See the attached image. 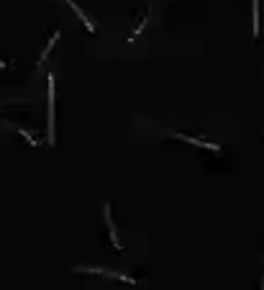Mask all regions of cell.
Returning <instances> with one entry per match:
<instances>
[{
    "label": "cell",
    "instance_id": "obj_1",
    "mask_svg": "<svg viewBox=\"0 0 264 290\" xmlns=\"http://www.w3.org/2000/svg\"><path fill=\"white\" fill-rule=\"evenodd\" d=\"M47 88H49V123H47V144H54V75H47Z\"/></svg>",
    "mask_w": 264,
    "mask_h": 290
},
{
    "label": "cell",
    "instance_id": "obj_2",
    "mask_svg": "<svg viewBox=\"0 0 264 290\" xmlns=\"http://www.w3.org/2000/svg\"><path fill=\"white\" fill-rule=\"evenodd\" d=\"M75 272H95V275H103V277H113V280H121V282L136 285V280H134V277L121 275V272H111V270H103V267H75Z\"/></svg>",
    "mask_w": 264,
    "mask_h": 290
},
{
    "label": "cell",
    "instance_id": "obj_3",
    "mask_svg": "<svg viewBox=\"0 0 264 290\" xmlns=\"http://www.w3.org/2000/svg\"><path fill=\"white\" fill-rule=\"evenodd\" d=\"M164 134H169V136H174V139H180V141H185V144H192V147H203V149L218 152V144H210V141H203V139H192V136H185V134H177V131H164Z\"/></svg>",
    "mask_w": 264,
    "mask_h": 290
},
{
    "label": "cell",
    "instance_id": "obj_4",
    "mask_svg": "<svg viewBox=\"0 0 264 290\" xmlns=\"http://www.w3.org/2000/svg\"><path fill=\"white\" fill-rule=\"evenodd\" d=\"M105 223H108V234H111V241H113V246L116 249H121V241H118V234H116V226H113V216H111V205L105 203Z\"/></svg>",
    "mask_w": 264,
    "mask_h": 290
},
{
    "label": "cell",
    "instance_id": "obj_5",
    "mask_svg": "<svg viewBox=\"0 0 264 290\" xmlns=\"http://www.w3.org/2000/svg\"><path fill=\"white\" fill-rule=\"evenodd\" d=\"M67 6H70V8H72V11H75V13L80 16V21H82V24L87 26V31H95V26H93V21H90V18L85 16V11H82V8H80L77 3H75V0H67Z\"/></svg>",
    "mask_w": 264,
    "mask_h": 290
},
{
    "label": "cell",
    "instance_id": "obj_6",
    "mask_svg": "<svg viewBox=\"0 0 264 290\" xmlns=\"http://www.w3.org/2000/svg\"><path fill=\"white\" fill-rule=\"evenodd\" d=\"M251 36H259V3L251 0Z\"/></svg>",
    "mask_w": 264,
    "mask_h": 290
},
{
    "label": "cell",
    "instance_id": "obj_7",
    "mask_svg": "<svg viewBox=\"0 0 264 290\" xmlns=\"http://www.w3.org/2000/svg\"><path fill=\"white\" fill-rule=\"evenodd\" d=\"M57 39H59V31H57V34H54V36L47 42V49L41 52V57H39V65H44V62H47V57H49V52H52V47H54V42H57Z\"/></svg>",
    "mask_w": 264,
    "mask_h": 290
},
{
    "label": "cell",
    "instance_id": "obj_8",
    "mask_svg": "<svg viewBox=\"0 0 264 290\" xmlns=\"http://www.w3.org/2000/svg\"><path fill=\"white\" fill-rule=\"evenodd\" d=\"M3 67H8V62H0V70H3Z\"/></svg>",
    "mask_w": 264,
    "mask_h": 290
},
{
    "label": "cell",
    "instance_id": "obj_9",
    "mask_svg": "<svg viewBox=\"0 0 264 290\" xmlns=\"http://www.w3.org/2000/svg\"><path fill=\"white\" fill-rule=\"evenodd\" d=\"M261 290H264V277H261Z\"/></svg>",
    "mask_w": 264,
    "mask_h": 290
},
{
    "label": "cell",
    "instance_id": "obj_10",
    "mask_svg": "<svg viewBox=\"0 0 264 290\" xmlns=\"http://www.w3.org/2000/svg\"><path fill=\"white\" fill-rule=\"evenodd\" d=\"M0 106H3V103H0Z\"/></svg>",
    "mask_w": 264,
    "mask_h": 290
}]
</instances>
